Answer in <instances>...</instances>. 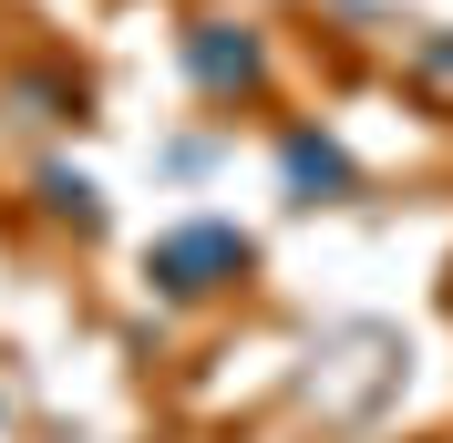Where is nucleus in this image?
<instances>
[{"label": "nucleus", "instance_id": "7ed1b4c3", "mask_svg": "<svg viewBox=\"0 0 453 443\" xmlns=\"http://www.w3.org/2000/svg\"><path fill=\"white\" fill-rule=\"evenodd\" d=\"M288 175H299V186H340V155L310 144V135H288Z\"/></svg>", "mask_w": 453, "mask_h": 443}, {"label": "nucleus", "instance_id": "f257e3e1", "mask_svg": "<svg viewBox=\"0 0 453 443\" xmlns=\"http://www.w3.org/2000/svg\"><path fill=\"white\" fill-rule=\"evenodd\" d=\"M237 268H248V237L237 227H175L165 248H155V289H175V299H206Z\"/></svg>", "mask_w": 453, "mask_h": 443}, {"label": "nucleus", "instance_id": "f03ea898", "mask_svg": "<svg viewBox=\"0 0 453 443\" xmlns=\"http://www.w3.org/2000/svg\"><path fill=\"white\" fill-rule=\"evenodd\" d=\"M186 62H196V83L206 93H257V42H248V21H196L186 31Z\"/></svg>", "mask_w": 453, "mask_h": 443}]
</instances>
